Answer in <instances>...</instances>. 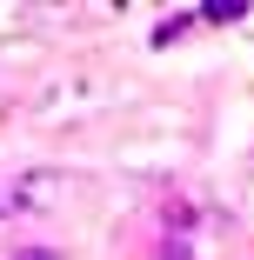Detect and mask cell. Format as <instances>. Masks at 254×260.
Segmentation results:
<instances>
[{
  "label": "cell",
  "instance_id": "obj_1",
  "mask_svg": "<svg viewBox=\"0 0 254 260\" xmlns=\"http://www.w3.org/2000/svg\"><path fill=\"white\" fill-rule=\"evenodd\" d=\"M14 200H20V214H34V207H54V200H61V174H47V167L20 174V180H14Z\"/></svg>",
  "mask_w": 254,
  "mask_h": 260
},
{
  "label": "cell",
  "instance_id": "obj_2",
  "mask_svg": "<svg viewBox=\"0 0 254 260\" xmlns=\"http://www.w3.org/2000/svg\"><path fill=\"white\" fill-rule=\"evenodd\" d=\"M194 20H201V14H167V20L154 27V47H174V40H181V34H187Z\"/></svg>",
  "mask_w": 254,
  "mask_h": 260
},
{
  "label": "cell",
  "instance_id": "obj_3",
  "mask_svg": "<svg viewBox=\"0 0 254 260\" xmlns=\"http://www.w3.org/2000/svg\"><path fill=\"white\" fill-rule=\"evenodd\" d=\"M201 20H247V0H214V7H201Z\"/></svg>",
  "mask_w": 254,
  "mask_h": 260
},
{
  "label": "cell",
  "instance_id": "obj_4",
  "mask_svg": "<svg viewBox=\"0 0 254 260\" xmlns=\"http://www.w3.org/2000/svg\"><path fill=\"white\" fill-rule=\"evenodd\" d=\"M14 260H67V253H54V247H14Z\"/></svg>",
  "mask_w": 254,
  "mask_h": 260
},
{
  "label": "cell",
  "instance_id": "obj_5",
  "mask_svg": "<svg viewBox=\"0 0 254 260\" xmlns=\"http://www.w3.org/2000/svg\"><path fill=\"white\" fill-rule=\"evenodd\" d=\"M154 260H194V253H187V240H161V253H154Z\"/></svg>",
  "mask_w": 254,
  "mask_h": 260
},
{
  "label": "cell",
  "instance_id": "obj_6",
  "mask_svg": "<svg viewBox=\"0 0 254 260\" xmlns=\"http://www.w3.org/2000/svg\"><path fill=\"white\" fill-rule=\"evenodd\" d=\"M7 214H20V200H14V180L0 187V220H7Z\"/></svg>",
  "mask_w": 254,
  "mask_h": 260
}]
</instances>
